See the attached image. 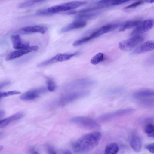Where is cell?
Listing matches in <instances>:
<instances>
[{"instance_id":"cell-1","label":"cell","mask_w":154,"mask_h":154,"mask_svg":"<svg viewBox=\"0 0 154 154\" xmlns=\"http://www.w3.org/2000/svg\"><path fill=\"white\" fill-rule=\"evenodd\" d=\"M101 138V134L98 131L86 134L74 143L73 146V149L78 152H84L91 151L99 144Z\"/></svg>"},{"instance_id":"cell-2","label":"cell","mask_w":154,"mask_h":154,"mask_svg":"<svg viewBox=\"0 0 154 154\" xmlns=\"http://www.w3.org/2000/svg\"><path fill=\"white\" fill-rule=\"evenodd\" d=\"M70 121L72 123L87 129L97 130L100 127V125L95 120L87 116H75L72 118Z\"/></svg>"},{"instance_id":"cell-3","label":"cell","mask_w":154,"mask_h":154,"mask_svg":"<svg viewBox=\"0 0 154 154\" xmlns=\"http://www.w3.org/2000/svg\"><path fill=\"white\" fill-rule=\"evenodd\" d=\"M85 1H73L54 5L47 9L51 14L61 11H69L77 8L86 4Z\"/></svg>"},{"instance_id":"cell-4","label":"cell","mask_w":154,"mask_h":154,"mask_svg":"<svg viewBox=\"0 0 154 154\" xmlns=\"http://www.w3.org/2000/svg\"><path fill=\"white\" fill-rule=\"evenodd\" d=\"M96 84V81L87 78L81 79L67 83L63 88L65 91L74 90L91 87Z\"/></svg>"},{"instance_id":"cell-5","label":"cell","mask_w":154,"mask_h":154,"mask_svg":"<svg viewBox=\"0 0 154 154\" xmlns=\"http://www.w3.org/2000/svg\"><path fill=\"white\" fill-rule=\"evenodd\" d=\"M90 94V91L87 90L71 92L62 97L58 100L57 104L59 105H64L79 99L88 96Z\"/></svg>"},{"instance_id":"cell-6","label":"cell","mask_w":154,"mask_h":154,"mask_svg":"<svg viewBox=\"0 0 154 154\" xmlns=\"http://www.w3.org/2000/svg\"><path fill=\"white\" fill-rule=\"evenodd\" d=\"M135 109L126 108L103 114L99 117L98 119L102 122H108L116 118L129 115L134 112Z\"/></svg>"},{"instance_id":"cell-7","label":"cell","mask_w":154,"mask_h":154,"mask_svg":"<svg viewBox=\"0 0 154 154\" xmlns=\"http://www.w3.org/2000/svg\"><path fill=\"white\" fill-rule=\"evenodd\" d=\"M144 38L140 35H135L127 39L122 40L119 43V47L122 50L129 51L138 44L143 42Z\"/></svg>"},{"instance_id":"cell-8","label":"cell","mask_w":154,"mask_h":154,"mask_svg":"<svg viewBox=\"0 0 154 154\" xmlns=\"http://www.w3.org/2000/svg\"><path fill=\"white\" fill-rule=\"evenodd\" d=\"M154 23V20L152 19H147L141 22L131 32L130 35H137L149 31L153 27Z\"/></svg>"},{"instance_id":"cell-9","label":"cell","mask_w":154,"mask_h":154,"mask_svg":"<svg viewBox=\"0 0 154 154\" xmlns=\"http://www.w3.org/2000/svg\"><path fill=\"white\" fill-rule=\"evenodd\" d=\"M47 91V88L44 87L32 89L23 93L20 95V98L23 100H32L38 98Z\"/></svg>"},{"instance_id":"cell-10","label":"cell","mask_w":154,"mask_h":154,"mask_svg":"<svg viewBox=\"0 0 154 154\" xmlns=\"http://www.w3.org/2000/svg\"><path fill=\"white\" fill-rule=\"evenodd\" d=\"M39 49L37 46H29V47L14 51L10 53L7 56L6 60L10 61L20 57L32 51H36Z\"/></svg>"},{"instance_id":"cell-11","label":"cell","mask_w":154,"mask_h":154,"mask_svg":"<svg viewBox=\"0 0 154 154\" xmlns=\"http://www.w3.org/2000/svg\"><path fill=\"white\" fill-rule=\"evenodd\" d=\"M119 25L116 23L106 24L91 33L90 35L92 39L97 38L100 35L112 31L117 28Z\"/></svg>"},{"instance_id":"cell-12","label":"cell","mask_w":154,"mask_h":154,"mask_svg":"<svg viewBox=\"0 0 154 154\" xmlns=\"http://www.w3.org/2000/svg\"><path fill=\"white\" fill-rule=\"evenodd\" d=\"M11 38L14 49L17 50L23 49L27 48L30 46L29 42L22 40L18 35H12Z\"/></svg>"},{"instance_id":"cell-13","label":"cell","mask_w":154,"mask_h":154,"mask_svg":"<svg viewBox=\"0 0 154 154\" xmlns=\"http://www.w3.org/2000/svg\"><path fill=\"white\" fill-rule=\"evenodd\" d=\"M154 48V41H148L135 48L131 53L132 54H138L144 53L153 50Z\"/></svg>"},{"instance_id":"cell-14","label":"cell","mask_w":154,"mask_h":154,"mask_svg":"<svg viewBox=\"0 0 154 154\" xmlns=\"http://www.w3.org/2000/svg\"><path fill=\"white\" fill-rule=\"evenodd\" d=\"M86 22L84 20H76L61 30L62 33L67 32L73 30L82 28L86 26Z\"/></svg>"},{"instance_id":"cell-15","label":"cell","mask_w":154,"mask_h":154,"mask_svg":"<svg viewBox=\"0 0 154 154\" xmlns=\"http://www.w3.org/2000/svg\"><path fill=\"white\" fill-rule=\"evenodd\" d=\"M130 145L132 149L135 152H139L142 147L141 137L136 133L133 134L130 140Z\"/></svg>"},{"instance_id":"cell-16","label":"cell","mask_w":154,"mask_h":154,"mask_svg":"<svg viewBox=\"0 0 154 154\" xmlns=\"http://www.w3.org/2000/svg\"><path fill=\"white\" fill-rule=\"evenodd\" d=\"M47 29V27L44 26L34 25L24 27L21 29V30L26 33H39L44 34Z\"/></svg>"},{"instance_id":"cell-17","label":"cell","mask_w":154,"mask_h":154,"mask_svg":"<svg viewBox=\"0 0 154 154\" xmlns=\"http://www.w3.org/2000/svg\"><path fill=\"white\" fill-rule=\"evenodd\" d=\"M154 95L153 90L150 89H143L134 92L133 97L136 99H141L153 97Z\"/></svg>"},{"instance_id":"cell-18","label":"cell","mask_w":154,"mask_h":154,"mask_svg":"<svg viewBox=\"0 0 154 154\" xmlns=\"http://www.w3.org/2000/svg\"><path fill=\"white\" fill-rule=\"evenodd\" d=\"M23 115L24 114L23 113L20 112L5 119L0 120V128L5 127L12 121L21 118Z\"/></svg>"},{"instance_id":"cell-19","label":"cell","mask_w":154,"mask_h":154,"mask_svg":"<svg viewBox=\"0 0 154 154\" xmlns=\"http://www.w3.org/2000/svg\"><path fill=\"white\" fill-rule=\"evenodd\" d=\"M141 21L140 20H129L123 23L120 26L119 32H123L125 30L137 26Z\"/></svg>"},{"instance_id":"cell-20","label":"cell","mask_w":154,"mask_h":154,"mask_svg":"<svg viewBox=\"0 0 154 154\" xmlns=\"http://www.w3.org/2000/svg\"><path fill=\"white\" fill-rule=\"evenodd\" d=\"M118 144L115 143H111L108 144L105 149V153L106 154H116L119 150Z\"/></svg>"},{"instance_id":"cell-21","label":"cell","mask_w":154,"mask_h":154,"mask_svg":"<svg viewBox=\"0 0 154 154\" xmlns=\"http://www.w3.org/2000/svg\"><path fill=\"white\" fill-rule=\"evenodd\" d=\"M78 54V52H76L72 54H57L58 62H63L67 61Z\"/></svg>"},{"instance_id":"cell-22","label":"cell","mask_w":154,"mask_h":154,"mask_svg":"<svg viewBox=\"0 0 154 154\" xmlns=\"http://www.w3.org/2000/svg\"><path fill=\"white\" fill-rule=\"evenodd\" d=\"M144 131L148 137L152 138L154 137V126L152 123H148L145 126Z\"/></svg>"},{"instance_id":"cell-23","label":"cell","mask_w":154,"mask_h":154,"mask_svg":"<svg viewBox=\"0 0 154 154\" xmlns=\"http://www.w3.org/2000/svg\"><path fill=\"white\" fill-rule=\"evenodd\" d=\"M58 62L57 54L51 58L38 64V66L43 67Z\"/></svg>"},{"instance_id":"cell-24","label":"cell","mask_w":154,"mask_h":154,"mask_svg":"<svg viewBox=\"0 0 154 154\" xmlns=\"http://www.w3.org/2000/svg\"><path fill=\"white\" fill-rule=\"evenodd\" d=\"M104 59V55L101 53H99L94 56L91 59L90 62L93 65H96L102 61Z\"/></svg>"},{"instance_id":"cell-25","label":"cell","mask_w":154,"mask_h":154,"mask_svg":"<svg viewBox=\"0 0 154 154\" xmlns=\"http://www.w3.org/2000/svg\"><path fill=\"white\" fill-rule=\"evenodd\" d=\"M44 0H27L20 4L19 7L20 8H24L30 6Z\"/></svg>"},{"instance_id":"cell-26","label":"cell","mask_w":154,"mask_h":154,"mask_svg":"<svg viewBox=\"0 0 154 154\" xmlns=\"http://www.w3.org/2000/svg\"><path fill=\"white\" fill-rule=\"evenodd\" d=\"M20 93L21 92L20 91L17 90L0 92V99L10 96L18 94Z\"/></svg>"},{"instance_id":"cell-27","label":"cell","mask_w":154,"mask_h":154,"mask_svg":"<svg viewBox=\"0 0 154 154\" xmlns=\"http://www.w3.org/2000/svg\"><path fill=\"white\" fill-rule=\"evenodd\" d=\"M47 90L50 91H53L56 88L55 82L52 79H49L47 80Z\"/></svg>"},{"instance_id":"cell-28","label":"cell","mask_w":154,"mask_h":154,"mask_svg":"<svg viewBox=\"0 0 154 154\" xmlns=\"http://www.w3.org/2000/svg\"><path fill=\"white\" fill-rule=\"evenodd\" d=\"M143 3V1L141 0H139L137 1L134 2L129 5L126 6L124 8L125 9H128L130 8H132L137 7Z\"/></svg>"},{"instance_id":"cell-29","label":"cell","mask_w":154,"mask_h":154,"mask_svg":"<svg viewBox=\"0 0 154 154\" xmlns=\"http://www.w3.org/2000/svg\"><path fill=\"white\" fill-rule=\"evenodd\" d=\"M145 148L151 153H154V143H152L146 144Z\"/></svg>"},{"instance_id":"cell-30","label":"cell","mask_w":154,"mask_h":154,"mask_svg":"<svg viewBox=\"0 0 154 154\" xmlns=\"http://www.w3.org/2000/svg\"><path fill=\"white\" fill-rule=\"evenodd\" d=\"M131 0H116L110 3L112 5H116L121 4L128 2Z\"/></svg>"},{"instance_id":"cell-31","label":"cell","mask_w":154,"mask_h":154,"mask_svg":"<svg viewBox=\"0 0 154 154\" xmlns=\"http://www.w3.org/2000/svg\"><path fill=\"white\" fill-rule=\"evenodd\" d=\"M36 14L39 15H47L51 14L47 11V9L39 10L36 12Z\"/></svg>"},{"instance_id":"cell-32","label":"cell","mask_w":154,"mask_h":154,"mask_svg":"<svg viewBox=\"0 0 154 154\" xmlns=\"http://www.w3.org/2000/svg\"><path fill=\"white\" fill-rule=\"evenodd\" d=\"M123 89L120 88H116L109 90L108 93L110 94H116L122 91Z\"/></svg>"},{"instance_id":"cell-33","label":"cell","mask_w":154,"mask_h":154,"mask_svg":"<svg viewBox=\"0 0 154 154\" xmlns=\"http://www.w3.org/2000/svg\"><path fill=\"white\" fill-rule=\"evenodd\" d=\"M116 0H101L98 1L97 3L99 4H106L109 5V3L116 1Z\"/></svg>"},{"instance_id":"cell-34","label":"cell","mask_w":154,"mask_h":154,"mask_svg":"<svg viewBox=\"0 0 154 154\" xmlns=\"http://www.w3.org/2000/svg\"><path fill=\"white\" fill-rule=\"evenodd\" d=\"M9 82H4L0 83V89L5 86L9 84Z\"/></svg>"},{"instance_id":"cell-35","label":"cell","mask_w":154,"mask_h":154,"mask_svg":"<svg viewBox=\"0 0 154 154\" xmlns=\"http://www.w3.org/2000/svg\"><path fill=\"white\" fill-rule=\"evenodd\" d=\"M48 151L49 153L51 154H55L56 153L54 149L50 146L48 147Z\"/></svg>"},{"instance_id":"cell-36","label":"cell","mask_w":154,"mask_h":154,"mask_svg":"<svg viewBox=\"0 0 154 154\" xmlns=\"http://www.w3.org/2000/svg\"><path fill=\"white\" fill-rule=\"evenodd\" d=\"M63 154H70L72 153V152L71 151H69L68 150H64L63 152Z\"/></svg>"},{"instance_id":"cell-37","label":"cell","mask_w":154,"mask_h":154,"mask_svg":"<svg viewBox=\"0 0 154 154\" xmlns=\"http://www.w3.org/2000/svg\"><path fill=\"white\" fill-rule=\"evenodd\" d=\"M145 1L147 3H152L154 2V0H145Z\"/></svg>"},{"instance_id":"cell-38","label":"cell","mask_w":154,"mask_h":154,"mask_svg":"<svg viewBox=\"0 0 154 154\" xmlns=\"http://www.w3.org/2000/svg\"><path fill=\"white\" fill-rule=\"evenodd\" d=\"M3 148V146L2 145L0 146V151Z\"/></svg>"},{"instance_id":"cell-39","label":"cell","mask_w":154,"mask_h":154,"mask_svg":"<svg viewBox=\"0 0 154 154\" xmlns=\"http://www.w3.org/2000/svg\"><path fill=\"white\" fill-rule=\"evenodd\" d=\"M0 134H1V133H0Z\"/></svg>"}]
</instances>
